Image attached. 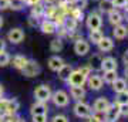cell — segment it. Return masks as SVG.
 <instances>
[{
    "label": "cell",
    "instance_id": "6da1fadb",
    "mask_svg": "<svg viewBox=\"0 0 128 122\" xmlns=\"http://www.w3.org/2000/svg\"><path fill=\"white\" fill-rule=\"evenodd\" d=\"M84 20H86V27L88 30H97V28L102 27V14L98 11V9L88 13L84 17Z\"/></svg>",
    "mask_w": 128,
    "mask_h": 122
},
{
    "label": "cell",
    "instance_id": "7a4b0ae2",
    "mask_svg": "<svg viewBox=\"0 0 128 122\" xmlns=\"http://www.w3.org/2000/svg\"><path fill=\"white\" fill-rule=\"evenodd\" d=\"M20 71H22V74H23L24 77L34 78L41 72V67L36 60H27V63L24 64V67L22 68Z\"/></svg>",
    "mask_w": 128,
    "mask_h": 122
},
{
    "label": "cell",
    "instance_id": "3957f363",
    "mask_svg": "<svg viewBox=\"0 0 128 122\" xmlns=\"http://www.w3.org/2000/svg\"><path fill=\"white\" fill-rule=\"evenodd\" d=\"M51 94H53V91H51L50 85H47V84H41V85L36 87V90H34L36 101H41V102H48Z\"/></svg>",
    "mask_w": 128,
    "mask_h": 122
},
{
    "label": "cell",
    "instance_id": "277c9868",
    "mask_svg": "<svg viewBox=\"0 0 128 122\" xmlns=\"http://www.w3.org/2000/svg\"><path fill=\"white\" fill-rule=\"evenodd\" d=\"M51 101H53V104L56 107H60V108H63V107H67L70 102V97L68 94L64 90H57L54 91L53 94H51Z\"/></svg>",
    "mask_w": 128,
    "mask_h": 122
},
{
    "label": "cell",
    "instance_id": "5b68a950",
    "mask_svg": "<svg viewBox=\"0 0 128 122\" xmlns=\"http://www.w3.org/2000/svg\"><path fill=\"white\" fill-rule=\"evenodd\" d=\"M66 82H67L70 87H84V84L87 82V77H86L80 70H73L71 74H70L68 80Z\"/></svg>",
    "mask_w": 128,
    "mask_h": 122
},
{
    "label": "cell",
    "instance_id": "8992f818",
    "mask_svg": "<svg viewBox=\"0 0 128 122\" xmlns=\"http://www.w3.org/2000/svg\"><path fill=\"white\" fill-rule=\"evenodd\" d=\"M73 111L78 118H90L91 114H92L91 107L88 104H86V102H82V101H77V102H76Z\"/></svg>",
    "mask_w": 128,
    "mask_h": 122
},
{
    "label": "cell",
    "instance_id": "52a82bcc",
    "mask_svg": "<svg viewBox=\"0 0 128 122\" xmlns=\"http://www.w3.org/2000/svg\"><path fill=\"white\" fill-rule=\"evenodd\" d=\"M24 37H26L24 30L20 27H14L7 33V41H10L12 44H20L24 40Z\"/></svg>",
    "mask_w": 128,
    "mask_h": 122
},
{
    "label": "cell",
    "instance_id": "ba28073f",
    "mask_svg": "<svg viewBox=\"0 0 128 122\" xmlns=\"http://www.w3.org/2000/svg\"><path fill=\"white\" fill-rule=\"evenodd\" d=\"M90 48H91V44L86 38H80V40L74 41V53L77 55H80V57L87 55L90 53Z\"/></svg>",
    "mask_w": 128,
    "mask_h": 122
},
{
    "label": "cell",
    "instance_id": "9c48e42d",
    "mask_svg": "<svg viewBox=\"0 0 128 122\" xmlns=\"http://www.w3.org/2000/svg\"><path fill=\"white\" fill-rule=\"evenodd\" d=\"M38 27H40V30H41V33H43V34L51 36V34H56L57 24H56L51 18H43V20H40Z\"/></svg>",
    "mask_w": 128,
    "mask_h": 122
},
{
    "label": "cell",
    "instance_id": "30bf717a",
    "mask_svg": "<svg viewBox=\"0 0 128 122\" xmlns=\"http://www.w3.org/2000/svg\"><path fill=\"white\" fill-rule=\"evenodd\" d=\"M87 84L88 87H90V90L92 91H100L101 88H102V85H104V81H102V78H101V75H98V74H90L87 77Z\"/></svg>",
    "mask_w": 128,
    "mask_h": 122
},
{
    "label": "cell",
    "instance_id": "8fae6325",
    "mask_svg": "<svg viewBox=\"0 0 128 122\" xmlns=\"http://www.w3.org/2000/svg\"><path fill=\"white\" fill-rule=\"evenodd\" d=\"M107 18H108V23H110L112 27L118 26V24H122V21H124L122 13L118 9H114V10H111L110 13H107Z\"/></svg>",
    "mask_w": 128,
    "mask_h": 122
},
{
    "label": "cell",
    "instance_id": "7c38bea8",
    "mask_svg": "<svg viewBox=\"0 0 128 122\" xmlns=\"http://www.w3.org/2000/svg\"><path fill=\"white\" fill-rule=\"evenodd\" d=\"M105 121L107 122H117L118 121V118L121 117V115H120V108H118V104L117 105H110V107H108V109H107V111H105Z\"/></svg>",
    "mask_w": 128,
    "mask_h": 122
},
{
    "label": "cell",
    "instance_id": "4fadbf2b",
    "mask_svg": "<svg viewBox=\"0 0 128 122\" xmlns=\"http://www.w3.org/2000/svg\"><path fill=\"white\" fill-rule=\"evenodd\" d=\"M118 68V61L114 57H102L101 60V71H111Z\"/></svg>",
    "mask_w": 128,
    "mask_h": 122
},
{
    "label": "cell",
    "instance_id": "5bb4252c",
    "mask_svg": "<svg viewBox=\"0 0 128 122\" xmlns=\"http://www.w3.org/2000/svg\"><path fill=\"white\" fill-rule=\"evenodd\" d=\"M114 45H115V43H114V40L111 38V37H102L101 38V41L97 44V47H98V51L100 53H108V51H111L112 48H114Z\"/></svg>",
    "mask_w": 128,
    "mask_h": 122
},
{
    "label": "cell",
    "instance_id": "9a60e30c",
    "mask_svg": "<svg viewBox=\"0 0 128 122\" xmlns=\"http://www.w3.org/2000/svg\"><path fill=\"white\" fill-rule=\"evenodd\" d=\"M112 37L115 40H124L128 37V27L124 26V24H118L112 27Z\"/></svg>",
    "mask_w": 128,
    "mask_h": 122
},
{
    "label": "cell",
    "instance_id": "2e32d148",
    "mask_svg": "<svg viewBox=\"0 0 128 122\" xmlns=\"http://www.w3.org/2000/svg\"><path fill=\"white\" fill-rule=\"evenodd\" d=\"M110 101H108V98H105V97H100V98H97L96 102H94V111L96 112H102L104 114L107 109H108V107H110Z\"/></svg>",
    "mask_w": 128,
    "mask_h": 122
},
{
    "label": "cell",
    "instance_id": "e0dca14e",
    "mask_svg": "<svg viewBox=\"0 0 128 122\" xmlns=\"http://www.w3.org/2000/svg\"><path fill=\"white\" fill-rule=\"evenodd\" d=\"M47 65H48V68H50L51 71L57 72L60 68L64 65V60L61 58L60 55H53V57H50V58H48V61H47Z\"/></svg>",
    "mask_w": 128,
    "mask_h": 122
},
{
    "label": "cell",
    "instance_id": "ac0fdd59",
    "mask_svg": "<svg viewBox=\"0 0 128 122\" xmlns=\"http://www.w3.org/2000/svg\"><path fill=\"white\" fill-rule=\"evenodd\" d=\"M30 112L32 115H40V114H47L48 112V107H47V102H41V101H37L32 105L30 108Z\"/></svg>",
    "mask_w": 128,
    "mask_h": 122
},
{
    "label": "cell",
    "instance_id": "d6986e66",
    "mask_svg": "<svg viewBox=\"0 0 128 122\" xmlns=\"http://www.w3.org/2000/svg\"><path fill=\"white\" fill-rule=\"evenodd\" d=\"M104 37V31L101 30V28H97V30H90V33H88V43L90 44H98L101 41V38Z\"/></svg>",
    "mask_w": 128,
    "mask_h": 122
},
{
    "label": "cell",
    "instance_id": "ffe728a7",
    "mask_svg": "<svg viewBox=\"0 0 128 122\" xmlns=\"http://www.w3.org/2000/svg\"><path fill=\"white\" fill-rule=\"evenodd\" d=\"M70 95L76 101H82L86 98V90H84V87H71L70 88Z\"/></svg>",
    "mask_w": 128,
    "mask_h": 122
},
{
    "label": "cell",
    "instance_id": "44dd1931",
    "mask_svg": "<svg viewBox=\"0 0 128 122\" xmlns=\"http://www.w3.org/2000/svg\"><path fill=\"white\" fill-rule=\"evenodd\" d=\"M27 57L26 55H23V54H16L13 57V58L10 60V63H12V65H13L16 70H22V68L24 67V64L27 63Z\"/></svg>",
    "mask_w": 128,
    "mask_h": 122
},
{
    "label": "cell",
    "instance_id": "7402d4cb",
    "mask_svg": "<svg viewBox=\"0 0 128 122\" xmlns=\"http://www.w3.org/2000/svg\"><path fill=\"white\" fill-rule=\"evenodd\" d=\"M114 3H112V0H100L98 1V11L101 14H107L110 13L111 10H114Z\"/></svg>",
    "mask_w": 128,
    "mask_h": 122
},
{
    "label": "cell",
    "instance_id": "603a6c76",
    "mask_svg": "<svg viewBox=\"0 0 128 122\" xmlns=\"http://www.w3.org/2000/svg\"><path fill=\"white\" fill-rule=\"evenodd\" d=\"M71 71H73V65H71V64H66L64 63V65L57 71L58 78L61 80V81H67L68 77H70V74H71Z\"/></svg>",
    "mask_w": 128,
    "mask_h": 122
},
{
    "label": "cell",
    "instance_id": "cb8c5ba5",
    "mask_svg": "<svg viewBox=\"0 0 128 122\" xmlns=\"http://www.w3.org/2000/svg\"><path fill=\"white\" fill-rule=\"evenodd\" d=\"M30 16H34V17H37V18L43 17V16H44V3L40 1V3L32 6V7H30Z\"/></svg>",
    "mask_w": 128,
    "mask_h": 122
},
{
    "label": "cell",
    "instance_id": "d4e9b609",
    "mask_svg": "<svg viewBox=\"0 0 128 122\" xmlns=\"http://www.w3.org/2000/svg\"><path fill=\"white\" fill-rule=\"evenodd\" d=\"M20 108V102H18L16 98H12V100H7V105H6V114L9 115H13L16 114Z\"/></svg>",
    "mask_w": 128,
    "mask_h": 122
},
{
    "label": "cell",
    "instance_id": "484cf974",
    "mask_svg": "<svg viewBox=\"0 0 128 122\" xmlns=\"http://www.w3.org/2000/svg\"><path fill=\"white\" fill-rule=\"evenodd\" d=\"M111 88H112V91L114 92H121V91H124V90H127L128 88V85H127V81L124 80V78H117L112 84H111Z\"/></svg>",
    "mask_w": 128,
    "mask_h": 122
},
{
    "label": "cell",
    "instance_id": "4316f807",
    "mask_svg": "<svg viewBox=\"0 0 128 122\" xmlns=\"http://www.w3.org/2000/svg\"><path fill=\"white\" fill-rule=\"evenodd\" d=\"M102 81L105 82V84H112V82L118 78V72H117V70H111V71H104V75H102Z\"/></svg>",
    "mask_w": 128,
    "mask_h": 122
},
{
    "label": "cell",
    "instance_id": "83f0119b",
    "mask_svg": "<svg viewBox=\"0 0 128 122\" xmlns=\"http://www.w3.org/2000/svg\"><path fill=\"white\" fill-rule=\"evenodd\" d=\"M64 48V41L63 38H54V40L50 41V51L51 53H60V51Z\"/></svg>",
    "mask_w": 128,
    "mask_h": 122
},
{
    "label": "cell",
    "instance_id": "f1b7e54d",
    "mask_svg": "<svg viewBox=\"0 0 128 122\" xmlns=\"http://www.w3.org/2000/svg\"><path fill=\"white\" fill-rule=\"evenodd\" d=\"M63 26L67 28L68 31H73V30H77L78 21L76 20V18H73V17H70V16H67V17H66V20H64V24H63Z\"/></svg>",
    "mask_w": 128,
    "mask_h": 122
},
{
    "label": "cell",
    "instance_id": "f546056e",
    "mask_svg": "<svg viewBox=\"0 0 128 122\" xmlns=\"http://www.w3.org/2000/svg\"><path fill=\"white\" fill-rule=\"evenodd\" d=\"M101 60H102V57L100 55V53L98 54H94L91 57V60H90V67H91V70H101Z\"/></svg>",
    "mask_w": 128,
    "mask_h": 122
},
{
    "label": "cell",
    "instance_id": "4dcf8cb0",
    "mask_svg": "<svg viewBox=\"0 0 128 122\" xmlns=\"http://www.w3.org/2000/svg\"><path fill=\"white\" fill-rule=\"evenodd\" d=\"M24 7H26V3L23 0H10L9 9L14 10V11H22V10H24Z\"/></svg>",
    "mask_w": 128,
    "mask_h": 122
},
{
    "label": "cell",
    "instance_id": "1f68e13d",
    "mask_svg": "<svg viewBox=\"0 0 128 122\" xmlns=\"http://www.w3.org/2000/svg\"><path fill=\"white\" fill-rule=\"evenodd\" d=\"M70 17H73V18H76L78 23L80 21H82L84 20V13H82V10H80V9H77V7H73L71 9V11H70Z\"/></svg>",
    "mask_w": 128,
    "mask_h": 122
},
{
    "label": "cell",
    "instance_id": "d6a6232c",
    "mask_svg": "<svg viewBox=\"0 0 128 122\" xmlns=\"http://www.w3.org/2000/svg\"><path fill=\"white\" fill-rule=\"evenodd\" d=\"M117 104L121 105V104H128V88L127 90L121 91V92H117Z\"/></svg>",
    "mask_w": 128,
    "mask_h": 122
},
{
    "label": "cell",
    "instance_id": "836d02e7",
    "mask_svg": "<svg viewBox=\"0 0 128 122\" xmlns=\"http://www.w3.org/2000/svg\"><path fill=\"white\" fill-rule=\"evenodd\" d=\"M10 60H12V57H10V54L7 53V51H0V67H6V65H9L10 64Z\"/></svg>",
    "mask_w": 128,
    "mask_h": 122
},
{
    "label": "cell",
    "instance_id": "e575fe53",
    "mask_svg": "<svg viewBox=\"0 0 128 122\" xmlns=\"http://www.w3.org/2000/svg\"><path fill=\"white\" fill-rule=\"evenodd\" d=\"M114 3V7L118 10H124L128 6V0H112Z\"/></svg>",
    "mask_w": 128,
    "mask_h": 122
},
{
    "label": "cell",
    "instance_id": "d590c367",
    "mask_svg": "<svg viewBox=\"0 0 128 122\" xmlns=\"http://www.w3.org/2000/svg\"><path fill=\"white\" fill-rule=\"evenodd\" d=\"M56 34H57L58 38H64V37H67V34H68V30L64 27V26H58L57 30H56Z\"/></svg>",
    "mask_w": 128,
    "mask_h": 122
},
{
    "label": "cell",
    "instance_id": "8d00e7d4",
    "mask_svg": "<svg viewBox=\"0 0 128 122\" xmlns=\"http://www.w3.org/2000/svg\"><path fill=\"white\" fill-rule=\"evenodd\" d=\"M73 3H74V7H77L80 10H84V9H87L88 0H74Z\"/></svg>",
    "mask_w": 128,
    "mask_h": 122
},
{
    "label": "cell",
    "instance_id": "74e56055",
    "mask_svg": "<svg viewBox=\"0 0 128 122\" xmlns=\"http://www.w3.org/2000/svg\"><path fill=\"white\" fill-rule=\"evenodd\" d=\"M67 37L71 38L73 41H77V40H80V38H82V34L81 33H78V30H73V31H68Z\"/></svg>",
    "mask_w": 128,
    "mask_h": 122
},
{
    "label": "cell",
    "instance_id": "f35d334b",
    "mask_svg": "<svg viewBox=\"0 0 128 122\" xmlns=\"http://www.w3.org/2000/svg\"><path fill=\"white\" fill-rule=\"evenodd\" d=\"M27 23H28L30 27H38V24H40V18L34 17V16H28Z\"/></svg>",
    "mask_w": 128,
    "mask_h": 122
},
{
    "label": "cell",
    "instance_id": "ab89813d",
    "mask_svg": "<svg viewBox=\"0 0 128 122\" xmlns=\"http://www.w3.org/2000/svg\"><path fill=\"white\" fill-rule=\"evenodd\" d=\"M33 122H47V114H40V115H32Z\"/></svg>",
    "mask_w": 128,
    "mask_h": 122
},
{
    "label": "cell",
    "instance_id": "60d3db41",
    "mask_svg": "<svg viewBox=\"0 0 128 122\" xmlns=\"http://www.w3.org/2000/svg\"><path fill=\"white\" fill-rule=\"evenodd\" d=\"M118 108H120V115L128 117V104H121L118 105Z\"/></svg>",
    "mask_w": 128,
    "mask_h": 122
},
{
    "label": "cell",
    "instance_id": "b9f144b4",
    "mask_svg": "<svg viewBox=\"0 0 128 122\" xmlns=\"http://www.w3.org/2000/svg\"><path fill=\"white\" fill-rule=\"evenodd\" d=\"M51 122H68V118L66 117V115H56Z\"/></svg>",
    "mask_w": 128,
    "mask_h": 122
},
{
    "label": "cell",
    "instance_id": "7bdbcfd3",
    "mask_svg": "<svg viewBox=\"0 0 128 122\" xmlns=\"http://www.w3.org/2000/svg\"><path fill=\"white\" fill-rule=\"evenodd\" d=\"M78 70H80V71L82 72V74H84V75H86V77H88V75H90V74H91L92 72V70H91V67H90V65H84V67H81V68H78Z\"/></svg>",
    "mask_w": 128,
    "mask_h": 122
},
{
    "label": "cell",
    "instance_id": "ee69618b",
    "mask_svg": "<svg viewBox=\"0 0 128 122\" xmlns=\"http://www.w3.org/2000/svg\"><path fill=\"white\" fill-rule=\"evenodd\" d=\"M9 6H10V0H0V11L7 10Z\"/></svg>",
    "mask_w": 128,
    "mask_h": 122
},
{
    "label": "cell",
    "instance_id": "f6af8a7d",
    "mask_svg": "<svg viewBox=\"0 0 128 122\" xmlns=\"http://www.w3.org/2000/svg\"><path fill=\"white\" fill-rule=\"evenodd\" d=\"M6 105H7V100L0 98V114L6 112Z\"/></svg>",
    "mask_w": 128,
    "mask_h": 122
},
{
    "label": "cell",
    "instance_id": "bcb514c9",
    "mask_svg": "<svg viewBox=\"0 0 128 122\" xmlns=\"http://www.w3.org/2000/svg\"><path fill=\"white\" fill-rule=\"evenodd\" d=\"M122 63L125 64V67H128V50L122 54Z\"/></svg>",
    "mask_w": 128,
    "mask_h": 122
},
{
    "label": "cell",
    "instance_id": "7dc6e473",
    "mask_svg": "<svg viewBox=\"0 0 128 122\" xmlns=\"http://www.w3.org/2000/svg\"><path fill=\"white\" fill-rule=\"evenodd\" d=\"M6 50V40L0 37V51H4Z\"/></svg>",
    "mask_w": 128,
    "mask_h": 122
},
{
    "label": "cell",
    "instance_id": "c3c4849f",
    "mask_svg": "<svg viewBox=\"0 0 128 122\" xmlns=\"http://www.w3.org/2000/svg\"><path fill=\"white\" fill-rule=\"evenodd\" d=\"M122 17H124V20H127L128 21V6L124 9V13H122Z\"/></svg>",
    "mask_w": 128,
    "mask_h": 122
},
{
    "label": "cell",
    "instance_id": "681fc988",
    "mask_svg": "<svg viewBox=\"0 0 128 122\" xmlns=\"http://www.w3.org/2000/svg\"><path fill=\"white\" fill-rule=\"evenodd\" d=\"M3 94H4V90H3V87L0 85V98H3Z\"/></svg>",
    "mask_w": 128,
    "mask_h": 122
},
{
    "label": "cell",
    "instance_id": "f907efd6",
    "mask_svg": "<svg viewBox=\"0 0 128 122\" xmlns=\"http://www.w3.org/2000/svg\"><path fill=\"white\" fill-rule=\"evenodd\" d=\"M124 74H125V78H127V81H128V67H125V70H124Z\"/></svg>",
    "mask_w": 128,
    "mask_h": 122
},
{
    "label": "cell",
    "instance_id": "816d5d0a",
    "mask_svg": "<svg viewBox=\"0 0 128 122\" xmlns=\"http://www.w3.org/2000/svg\"><path fill=\"white\" fill-rule=\"evenodd\" d=\"M3 24H4V21H3V17H2V16H0V28L3 27Z\"/></svg>",
    "mask_w": 128,
    "mask_h": 122
},
{
    "label": "cell",
    "instance_id": "f5cc1de1",
    "mask_svg": "<svg viewBox=\"0 0 128 122\" xmlns=\"http://www.w3.org/2000/svg\"><path fill=\"white\" fill-rule=\"evenodd\" d=\"M16 122H26V121H24L23 118H18V119H17V121H16Z\"/></svg>",
    "mask_w": 128,
    "mask_h": 122
},
{
    "label": "cell",
    "instance_id": "db71d44e",
    "mask_svg": "<svg viewBox=\"0 0 128 122\" xmlns=\"http://www.w3.org/2000/svg\"><path fill=\"white\" fill-rule=\"evenodd\" d=\"M88 1H92V3H98L100 0H88Z\"/></svg>",
    "mask_w": 128,
    "mask_h": 122
}]
</instances>
